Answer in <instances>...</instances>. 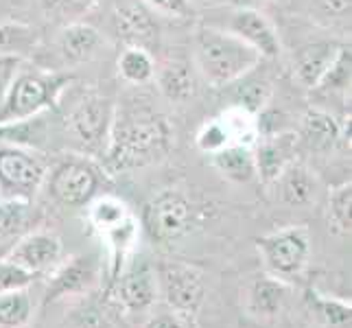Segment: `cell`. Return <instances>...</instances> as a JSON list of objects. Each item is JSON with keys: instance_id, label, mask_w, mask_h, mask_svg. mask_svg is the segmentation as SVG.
I'll use <instances>...</instances> for the list:
<instances>
[{"instance_id": "2e32d148", "label": "cell", "mask_w": 352, "mask_h": 328, "mask_svg": "<svg viewBox=\"0 0 352 328\" xmlns=\"http://www.w3.org/2000/svg\"><path fill=\"white\" fill-rule=\"evenodd\" d=\"M339 48H342L339 42H313L300 48L294 59V77L302 88H318V83L335 62Z\"/></svg>"}, {"instance_id": "d6986e66", "label": "cell", "mask_w": 352, "mask_h": 328, "mask_svg": "<svg viewBox=\"0 0 352 328\" xmlns=\"http://www.w3.org/2000/svg\"><path fill=\"white\" fill-rule=\"evenodd\" d=\"M103 35L88 22H68L59 33V51L68 64H83L96 57Z\"/></svg>"}, {"instance_id": "8fae6325", "label": "cell", "mask_w": 352, "mask_h": 328, "mask_svg": "<svg viewBox=\"0 0 352 328\" xmlns=\"http://www.w3.org/2000/svg\"><path fill=\"white\" fill-rule=\"evenodd\" d=\"M112 298L123 311H147L157 298L155 267L144 259L127 261V265L112 281Z\"/></svg>"}, {"instance_id": "d590c367", "label": "cell", "mask_w": 352, "mask_h": 328, "mask_svg": "<svg viewBox=\"0 0 352 328\" xmlns=\"http://www.w3.org/2000/svg\"><path fill=\"white\" fill-rule=\"evenodd\" d=\"M151 11H157V14L171 16V18H186L190 16V0H142Z\"/></svg>"}, {"instance_id": "f1b7e54d", "label": "cell", "mask_w": 352, "mask_h": 328, "mask_svg": "<svg viewBox=\"0 0 352 328\" xmlns=\"http://www.w3.org/2000/svg\"><path fill=\"white\" fill-rule=\"evenodd\" d=\"M309 302L311 309L315 311V315L333 328H350V320H352V307L350 302L344 300H335L329 296H322L318 291H311L309 294Z\"/></svg>"}, {"instance_id": "4dcf8cb0", "label": "cell", "mask_w": 352, "mask_h": 328, "mask_svg": "<svg viewBox=\"0 0 352 328\" xmlns=\"http://www.w3.org/2000/svg\"><path fill=\"white\" fill-rule=\"evenodd\" d=\"M272 86L267 81H248L234 92V107L243 109L252 116H258L270 105Z\"/></svg>"}, {"instance_id": "cb8c5ba5", "label": "cell", "mask_w": 352, "mask_h": 328, "mask_svg": "<svg viewBox=\"0 0 352 328\" xmlns=\"http://www.w3.org/2000/svg\"><path fill=\"white\" fill-rule=\"evenodd\" d=\"M118 75L123 77L127 83H133V86H140V83H147L153 79L155 72V62L149 55L147 48L142 46H125L123 53L118 55Z\"/></svg>"}, {"instance_id": "f35d334b", "label": "cell", "mask_w": 352, "mask_h": 328, "mask_svg": "<svg viewBox=\"0 0 352 328\" xmlns=\"http://www.w3.org/2000/svg\"><path fill=\"white\" fill-rule=\"evenodd\" d=\"M144 328H190L188 326V318L179 313H157V315H151L144 324Z\"/></svg>"}, {"instance_id": "4fadbf2b", "label": "cell", "mask_w": 352, "mask_h": 328, "mask_svg": "<svg viewBox=\"0 0 352 328\" xmlns=\"http://www.w3.org/2000/svg\"><path fill=\"white\" fill-rule=\"evenodd\" d=\"M300 138L298 131H270L256 142L254 151V164H256V177L263 184H274L285 168L300 157Z\"/></svg>"}, {"instance_id": "74e56055", "label": "cell", "mask_w": 352, "mask_h": 328, "mask_svg": "<svg viewBox=\"0 0 352 328\" xmlns=\"http://www.w3.org/2000/svg\"><path fill=\"white\" fill-rule=\"evenodd\" d=\"M313 7L324 18L333 20H350V0H313Z\"/></svg>"}, {"instance_id": "30bf717a", "label": "cell", "mask_w": 352, "mask_h": 328, "mask_svg": "<svg viewBox=\"0 0 352 328\" xmlns=\"http://www.w3.org/2000/svg\"><path fill=\"white\" fill-rule=\"evenodd\" d=\"M114 116L116 107L107 96L90 94L72 107V112L68 114V127L75 133V138L86 144L88 149L103 151Z\"/></svg>"}, {"instance_id": "ba28073f", "label": "cell", "mask_w": 352, "mask_h": 328, "mask_svg": "<svg viewBox=\"0 0 352 328\" xmlns=\"http://www.w3.org/2000/svg\"><path fill=\"white\" fill-rule=\"evenodd\" d=\"M157 296L173 313L192 318L204 302V274L188 263H164L155 270Z\"/></svg>"}, {"instance_id": "ac0fdd59", "label": "cell", "mask_w": 352, "mask_h": 328, "mask_svg": "<svg viewBox=\"0 0 352 328\" xmlns=\"http://www.w3.org/2000/svg\"><path fill=\"white\" fill-rule=\"evenodd\" d=\"M274 186L278 188V195H280L283 204L294 206V208L311 206L318 199V193H320L318 177H315L311 168L300 160L291 162L280 173V177L274 182Z\"/></svg>"}, {"instance_id": "1f68e13d", "label": "cell", "mask_w": 352, "mask_h": 328, "mask_svg": "<svg viewBox=\"0 0 352 328\" xmlns=\"http://www.w3.org/2000/svg\"><path fill=\"white\" fill-rule=\"evenodd\" d=\"M96 5V0H40L42 11L57 22H77Z\"/></svg>"}, {"instance_id": "836d02e7", "label": "cell", "mask_w": 352, "mask_h": 328, "mask_svg": "<svg viewBox=\"0 0 352 328\" xmlns=\"http://www.w3.org/2000/svg\"><path fill=\"white\" fill-rule=\"evenodd\" d=\"M62 328H112V324L105 318V313H101L96 307L75 305L66 311Z\"/></svg>"}, {"instance_id": "9a60e30c", "label": "cell", "mask_w": 352, "mask_h": 328, "mask_svg": "<svg viewBox=\"0 0 352 328\" xmlns=\"http://www.w3.org/2000/svg\"><path fill=\"white\" fill-rule=\"evenodd\" d=\"M112 27L125 46H147L157 33L151 9L142 0H116L112 9Z\"/></svg>"}, {"instance_id": "f546056e", "label": "cell", "mask_w": 352, "mask_h": 328, "mask_svg": "<svg viewBox=\"0 0 352 328\" xmlns=\"http://www.w3.org/2000/svg\"><path fill=\"white\" fill-rule=\"evenodd\" d=\"M350 68H352V55H350V44H342L335 62L331 64L329 72L324 79L318 83L315 90L322 92H339V94H350Z\"/></svg>"}, {"instance_id": "4316f807", "label": "cell", "mask_w": 352, "mask_h": 328, "mask_svg": "<svg viewBox=\"0 0 352 328\" xmlns=\"http://www.w3.org/2000/svg\"><path fill=\"white\" fill-rule=\"evenodd\" d=\"M33 315V302L27 289L0 294V328H22Z\"/></svg>"}, {"instance_id": "5b68a950", "label": "cell", "mask_w": 352, "mask_h": 328, "mask_svg": "<svg viewBox=\"0 0 352 328\" xmlns=\"http://www.w3.org/2000/svg\"><path fill=\"white\" fill-rule=\"evenodd\" d=\"M48 175L44 157L18 144L0 147V197L31 201Z\"/></svg>"}, {"instance_id": "7402d4cb", "label": "cell", "mask_w": 352, "mask_h": 328, "mask_svg": "<svg viewBox=\"0 0 352 328\" xmlns=\"http://www.w3.org/2000/svg\"><path fill=\"white\" fill-rule=\"evenodd\" d=\"M153 77L160 92L173 103H184L195 94V75L186 62H164L155 68Z\"/></svg>"}, {"instance_id": "7a4b0ae2", "label": "cell", "mask_w": 352, "mask_h": 328, "mask_svg": "<svg viewBox=\"0 0 352 328\" xmlns=\"http://www.w3.org/2000/svg\"><path fill=\"white\" fill-rule=\"evenodd\" d=\"M192 59L199 75L214 88L245 79L263 57L236 35L210 24H201L192 38Z\"/></svg>"}, {"instance_id": "e0dca14e", "label": "cell", "mask_w": 352, "mask_h": 328, "mask_svg": "<svg viewBox=\"0 0 352 328\" xmlns=\"http://www.w3.org/2000/svg\"><path fill=\"white\" fill-rule=\"evenodd\" d=\"M346 133H348V127L339 123L331 112H326V109H320V107H311L300 120L298 138H300V144H307L313 151H329L335 147V142L339 138L346 136Z\"/></svg>"}, {"instance_id": "52a82bcc", "label": "cell", "mask_w": 352, "mask_h": 328, "mask_svg": "<svg viewBox=\"0 0 352 328\" xmlns=\"http://www.w3.org/2000/svg\"><path fill=\"white\" fill-rule=\"evenodd\" d=\"M48 195L55 201L79 208L88 206L101 186V171L86 157H66L46 175Z\"/></svg>"}, {"instance_id": "277c9868", "label": "cell", "mask_w": 352, "mask_h": 328, "mask_svg": "<svg viewBox=\"0 0 352 328\" xmlns=\"http://www.w3.org/2000/svg\"><path fill=\"white\" fill-rule=\"evenodd\" d=\"M197 210L179 190H164L144 206L142 223L155 243H175L195 226Z\"/></svg>"}, {"instance_id": "d6a6232c", "label": "cell", "mask_w": 352, "mask_h": 328, "mask_svg": "<svg viewBox=\"0 0 352 328\" xmlns=\"http://www.w3.org/2000/svg\"><path fill=\"white\" fill-rule=\"evenodd\" d=\"M197 149L204 153H217L221 151L228 144H232V136H230V129L223 123V118H212V120H206V123L199 127L197 131Z\"/></svg>"}, {"instance_id": "83f0119b", "label": "cell", "mask_w": 352, "mask_h": 328, "mask_svg": "<svg viewBox=\"0 0 352 328\" xmlns=\"http://www.w3.org/2000/svg\"><path fill=\"white\" fill-rule=\"evenodd\" d=\"M31 219V201L0 197V239H11L24 232Z\"/></svg>"}, {"instance_id": "9c48e42d", "label": "cell", "mask_w": 352, "mask_h": 328, "mask_svg": "<svg viewBox=\"0 0 352 328\" xmlns=\"http://www.w3.org/2000/svg\"><path fill=\"white\" fill-rule=\"evenodd\" d=\"M53 274L48 276L44 289V305L51 302L68 300V298H83L99 285L101 267L99 261L90 254H75L68 256L64 263H57Z\"/></svg>"}, {"instance_id": "7c38bea8", "label": "cell", "mask_w": 352, "mask_h": 328, "mask_svg": "<svg viewBox=\"0 0 352 328\" xmlns=\"http://www.w3.org/2000/svg\"><path fill=\"white\" fill-rule=\"evenodd\" d=\"M228 33L236 35L248 46H252L263 59H274L283 53L280 35H278L274 22L267 18L263 11L254 7H239L230 14L228 20Z\"/></svg>"}, {"instance_id": "ffe728a7", "label": "cell", "mask_w": 352, "mask_h": 328, "mask_svg": "<svg viewBox=\"0 0 352 328\" xmlns=\"http://www.w3.org/2000/svg\"><path fill=\"white\" fill-rule=\"evenodd\" d=\"M287 291H289L287 281H280V278H276V276L256 278V281H252L245 294L248 311L254 318H263V320L276 318L285 307Z\"/></svg>"}, {"instance_id": "8992f818", "label": "cell", "mask_w": 352, "mask_h": 328, "mask_svg": "<svg viewBox=\"0 0 352 328\" xmlns=\"http://www.w3.org/2000/svg\"><path fill=\"white\" fill-rule=\"evenodd\" d=\"M261 256L276 278L289 281L302 274L309 263L311 241L305 226H289L256 241Z\"/></svg>"}, {"instance_id": "5bb4252c", "label": "cell", "mask_w": 352, "mask_h": 328, "mask_svg": "<svg viewBox=\"0 0 352 328\" xmlns=\"http://www.w3.org/2000/svg\"><path fill=\"white\" fill-rule=\"evenodd\" d=\"M62 241L57 234L48 232V230H31L20 237V241L7 254V259L20 265L22 270L42 276L62 261Z\"/></svg>"}, {"instance_id": "d4e9b609", "label": "cell", "mask_w": 352, "mask_h": 328, "mask_svg": "<svg viewBox=\"0 0 352 328\" xmlns=\"http://www.w3.org/2000/svg\"><path fill=\"white\" fill-rule=\"evenodd\" d=\"M350 208H352V184L348 179V182H342L339 186L331 188L329 206H326L329 228L337 237H350V228H352Z\"/></svg>"}, {"instance_id": "44dd1931", "label": "cell", "mask_w": 352, "mask_h": 328, "mask_svg": "<svg viewBox=\"0 0 352 328\" xmlns=\"http://www.w3.org/2000/svg\"><path fill=\"white\" fill-rule=\"evenodd\" d=\"M212 164L226 179L234 182V184H250L252 179H256L252 144H228L221 151L212 153Z\"/></svg>"}, {"instance_id": "6da1fadb", "label": "cell", "mask_w": 352, "mask_h": 328, "mask_svg": "<svg viewBox=\"0 0 352 328\" xmlns=\"http://www.w3.org/2000/svg\"><path fill=\"white\" fill-rule=\"evenodd\" d=\"M173 149L171 123L155 112H116L103 149L107 173H127L133 168L162 162Z\"/></svg>"}, {"instance_id": "484cf974", "label": "cell", "mask_w": 352, "mask_h": 328, "mask_svg": "<svg viewBox=\"0 0 352 328\" xmlns=\"http://www.w3.org/2000/svg\"><path fill=\"white\" fill-rule=\"evenodd\" d=\"M129 217L127 206L112 197V195H103V197H94L88 204V219L94 230H99L101 234H105L107 230L116 228L118 223H123Z\"/></svg>"}, {"instance_id": "8d00e7d4", "label": "cell", "mask_w": 352, "mask_h": 328, "mask_svg": "<svg viewBox=\"0 0 352 328\" xmlns=\"http://www.w3.org/2000/svg\"><path fill=\"white\" fill-rule=\"evenodd\" d=\"M24 62H27V59H20L14 55H0V101L5 99L11 81H14L16 75L22 70Z\"/></svg>"}, {"instance_id": "e575fe53", "label": "cell", "mask_w": 352, "mask_h": 328, "mask_svg": "<svg viewBox=\"0 0 352 328\" xmlns=\"http://www.w3.org/2000/svg\"><path fill=\"white\" fill-rule=\"evenodd\" d=\"M35 278L38 276L22 270L14 261H9V259L0 261V294H7V291H16V289H27Z\"/></svg>"}, {"instance_id": "3957f363", "label": "cell", "mask_w": 352, "mask_h": 328, "mask_svg": "<svg viewBox=\"0 0 352 328\" xmlns=\"http://www.w3.org/2000/svg\"><path fill=\"white\" fill-rule=\"evenodd\" d=\"M70 77L46 70H20L0 101V131L40 116L44 109L57 105L68 88Z\"/></svg>"}, {"instance_id": "603a6c76", "label": "cell", "mask_w": 352, "mask_h": 328, "mask_svg": "<svg viewBox=\"0 0 352 328\" xmlns=\"http://www.w3.org/2000/svg\"><path fill=\"white\" fill-rule=\"evenodd\" d=\"M40 46V31L27 22H0V55L27 59Z\"/></svg>"}]
</instances>
